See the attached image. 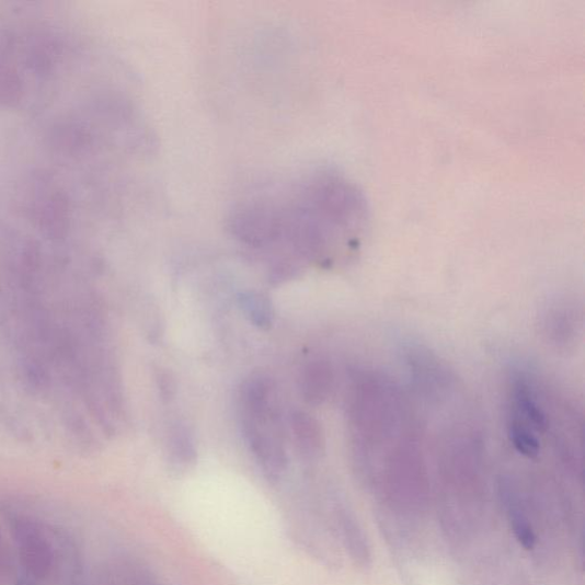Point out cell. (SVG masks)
<instances>
[{
	"mask_svg": "<svg viewBox=\"0 0 585 585\" xmlns=\"http://www.w3.org/2000/svg\"><path fill=\"white\" fill-rule=\"evenodd\" d=\"M279 187L255 192L231 211L229 229L254 250L287 244L302 257L325 255L331 244L356 241L368 208L355 183L334 172H316Z\"/></svg>",
	"mask_w": 585,
	"mask_h": 585,
	"instance_id": "6da1fadb",
	"label": "cell"
},
{
	"mask_svg": "<svg viewBox=\"0 0 585 585\" xmlns=\"http://www.w3.org/2000/svg\"><path fill=\"white\" fill-rule=\"evenodd\" d=\"M239 421L251 454L263 473L278 481L288 464L275 382L252 377L239 393Z\"/></svg>",
	"mask_w": 585,
	"mask_h": 585,
	"instance_id": "7a4b0ae2",
	"label": "cell"
},
{
	"mask_svg": "<svg viewBox=\"0 0 585 585\" xmlns=\"http://www.w3.org/2000/svg\"><path fill=\"white\" fill-rule=\"evenodd\" d=\"M537 389L526 379H517L511 390L508 433L521 456L536 459L541 451V438L550 428V418Z\"/></svg>",
	"mask_w": 585,
	"mask_h": 585,
	"instance_id": "3957f363",
	"label": "cell"
},
{
	"mask_svg": "<svg viewBox=\"0 0 585 585\" xmlns=\"http://www.w3.org/2000/svg\"><path fill=\"white\" fill-rule=\"evenodd\" d=\"M13 536L24 569L36 578H45L55 563V552L43 529L30 518H18Z\"/></svg>",
	"mask_w": 585,
	"mask_h": 585,
	"instance_id": "277c9868",
	"label": "cell"
},
{
	"mask_svg": "<svg viewBox=\"0 0 585 585\" xmlns=\"http://www.w3.org/2000/svg\"><path fill=\"white\" fill-rule=\"evenodd\" d=\"M289 427L301 456L307 459L322 456L325 436L322 424L317 418L301 410L292 411L289 415Z\"/></svg>",
	"mask_w": 585,
	"mask_h": 585,
	"instance_id": "5b68a950",
	"label": "cell"
},
{
	"mask_svg": "<svg viewBox=\"0 0 585 585\" xmlns=\"http://www.w3.org/2000/svg\"><path fill=\"white\" fill-rule=\"evenodd\" d=\"M580 325L577 310L565 302L552 306L544 316V335L560 348L576 341Z\"/></svg>",
	"mask_w": 585,
	"mask_h": 585,
	"instance_id": "8992f818",
	"label": "cell"
},
{
	"mask_svg": "<svg viewBox=\"0 0 585 585\" xmlns=\"http://www.w3.org/2000/svg\"><path fill=\"white\" fill-rule=\"evenodd\" d=\"M334 374L326 360H314L306 366L301 378V392L310 406L323 405L332 393Z\"/></svg>",
	"mask_w": 585,
	"mask_h": 585,
	"instance_id": "52a82bcc",
	"label": "cell"
},
{
	"mask_svg": "<svg viewBox=\"0 0 585 585\" xmlns=\"http://www.w3.org/2000/svg\"><path fill=\"white\" fill-rule=\"evenodd\" d=\"M169 459L180 471L192 468L197 461V445L194 432L187 423L177 421L169 435Z\"/></svg>",
	"mask_w": 585,
	"mask_h": 585,
	"instance_id": "ba28073f",
	"label": "cell"
},
{
	"mask_svg": "<svg viewBox=\"0 0 585 585\" xmlns=\"http://www.w3.org/2000/svg\"><path fill=\"white\" fill-rule=\"evenodd\" d=\"M238 306L248 321L261 331H269L275 322L272 299L259 290H245L238 296Z\"/></svg>",
	"mask_w": 585,
	"mask_h": 585,
	"instance_id": "9c48e42d",
	"label": "cell"
},
{
	"mask_svg": "<svg viewBox=\"0 0 585 585\" xmlns=\"http://www.w3.org/2000/svg\"><path fill=\"white\" fill-rule=\"evenodd\" d=\"M509 519L515 537L526 550H534L537 544V537L528 519L511 505Z\"/></svg>",
	"mask_w": 585,
	"mask_h": 585,
	"instance_id": "30bf717a",
	"label": "cell"
},
{
	"mask_svg": "<svg viewBox=\"0 0 585 585\" xmlns=\"http://www.w3.org/2000/svg\"><path fill=\"white\" fill-rule=\"evenodd\" d=\"M154 383L162 401L169 404L176 395V381L171 371L164 367H157L153 371Z\"/></svg>",
	"mask_w": 585,
	"mask_h": 585,
	"instance_id": "8fae6325",
	"label": "cell"
},
{
	"mask_svg": "<svg viewBox=\"0 0 585 585\" xmlns=\"http://www.w3.org/2000/svg\"><path fill=\"white\" fill-rule=\"evenodd\" d=\"M16 585H33V584H31V583H28V582H20V583H18Z\"/></svg>",
	"mask_w": 585,
	"mask_h": 585,
	"instance_id": "7c38bea8",
	"label": "cell"
},
{
	"mask_svg": "<svg viewBox=\"0 0 585 585\" xmlns=\"http://www.w3.org/2000/svg\"><path fill=\"white\" fill-rule=\"evenodd\" d=\"M141 585H154V584L150 581H147V582H144Z\"/></svg>",
	"mask_w": 585,
	"mask_h": 585,
	"instance_id": "4fadbf2b",
	"label": "cell"
}]
</instances>
